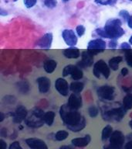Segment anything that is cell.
Wrapping results in <instances>:
<instances>
[{
	"label": "cell",
	"mask_w": 132,
	"mask_h": 149,
	"mask_svg": "<svg viewBox=\"0 0 132 149\" xmlns=\"http://www.w3.org/2000/svg\"><path fill=\"white\" fill-rule=\"evenodd\" d=\"M60 115L67 128L73 132H79L86 127L85 118L77 109H72L68 104L60 107Z\"/></svg>",
	"instance_id": "cell-1"
},
{
	"label": "cell",
	"mask_w": 132,
	"mask_h": 149,
	"mask_svg": "<svg viewBox=\"0 0 132 149\" xmlns=\"http://www.w3.org/2000/svg\"><path fill=\"white\" fill-rule=\"evenodd\" d=\"M122 22L119 19H111L107 21L104 30L105 38L116 40L124 34V30L121 27Z\"/></svg>",
	"instance_id": "cell-2"
},
{
	"label": "cell",
	"mask_w": 132,
	"mask_h": 149,
	"mask_svg": "<svg viewBox=\"0 0 132 149\" xmlns=\"http://www.w3.org/2000/svg\"><path fill=\"white\" fill-rule=\"evenodd\" d=\"M124 141V134L120 130H115L110 137V148L111 149H123Z\"/></svg>",
	"instance_id": "cell-3"
},
{
	"label": "cell",
	"mask_w": 132,
	"mask_h": 149,
	"mask_svg": "<svg viewBox=\"0 0 132 149\" xmlns=\"http://www.w3.org/2000/svg\"><path fill=\"white\" fill-rule=\"evenodd\" d=\"M94 74L95 77L97 78H100V74H102L105 77V79H107L110 76V67L107 65L105 61L103 60L98 61L94 65Z\"/></svg>",
	"instance_id": "cell-4"
},
{
	"label": "cell",
	"mask_w": 132,
	"mask_h": 149,
	"mask_svg": "<svg viewBox=\"0 0 132 149\" xmlns=\"http://www.w3.org/2000/svg\"><path fill=\"white\" fill-rule=\"evenodd\" d=\"M105 48H106V42L101 39L92 40L88 43V51H90L94 55L104 51Z\"/></svg>",
	"instance_id": "cell-5"
},
{
	"label": "cell",
	"mask_w": 132,
	"mask_h": 149,
	"mask_svg": "<svg viewBox=\"0 0 132 149\" xmlns=\"http://www.w3.org/2000/svg\"><path fill=\"white\" fill-rule=\"evenodd\" d=\"M97 95L103 100H113L115 95V89L113 86H103L97 88Z\"/></svg>",
	"instance_id": "cell-6"
},
{
	"label": "cell",
	"mask_w": 132,
	"mask_h": 149,
	"mask_svg": "<svg viewBox=\"0 0 132 149\" xmlns=\"http://www.w3.org/2000/svg\"><path fill=\"white\" fill-rule=\"evenodd\" d=\"M62 37L68 46H75L77 43V37L73 30L66 29L63 31Z\"/></svg>",
	"instance_id": "cell-7"
},
{
	"label": "cell",
	"mask_w": 132,
	"mask_h": 149,
	"mask_svg": "<svg viewBox=\"0 0 132 149\" xmlns=\"http://www.w3.org/2000/svg\"><path fill=\"white\" fill-rule=\"evenodd\" d=\"M126 110L127 109L124 107H119V108H114L111 110L107 112V116L108 118H111V120L120 121L122 120V118L126 114Z\"/></svg>",
	"instance_id": "cell-8"
},
{
	"label": "cell",
	"mask_w": 132,
	"mask_h": 149,
	"mask_svg": "<svg viewBox=\"0 0 132 149\" xmlns=\"http://www.w3.org/2000/svg\"><path fill=\"white\" fill-rule=\"evenodd\" d=\"M55 88L59 92L60 95L67 96L69 93V85L67 80L63 78H59L55 81Z\"/></svg>",
	"instance_id": "cell-9"
},
{
	"label": "cell",
	"mask_w": 132,
	"mask_h": 149,
	"mask_svg": "<svg viewBox=\"0 0 132 149\" xmlns=\"http://www.w3.org/2000/svg\"><path fill=\"white\" fill-rule=\"evenodd\" d=\"M25 143L31 149H49L46 142L36 137L27 138L25 140Z\"/></svg>",
	"instance_id": "cell-10"
},
{
	"label": "cell",
	"mask_w": 132,
	"mask_h": 149,
	"mask_svg": "<svg viewBox=\"0 0 132 149\" xmlns=\"http://www.w3.org/2000/svg\"><path fill=\"white\" fill-rule=\"evenodd\" d=\"M68 106L74 109H78L82 107V97L77 93H73L69 95L68 100Z\"/></svg>",
	"instance_id": "cell-11"
},
{
	"label": "cell",
	"mask_w": 132,
	"mask_h": 149,
	"mask_svg": "<svg viewBox=\"0 0 132 149\" xmlns=\"http://www.w3.org/2000/svg\"><path fill=\"white\" fill-rule=\"evenodd\" d=\"M27 116V109L23 106L17 107L13 115V121L16 123H20L23 121Z\"/></svg>",
	"instance_id": "cell-12"
},
{
	"label": "cell",
	"mask_w": 132,
	"mask_h": 149,
	"mask_svg": "<svg viewBox=\"0 0 132 149\" xmlns=\"http://www.w3.org/2000/svg\"><path fill=\"white\" fill-rule=\"evenodd\" d=\"M53 42V34L51 33H47L44 34L37 42V45L44 49H49L51 47Z\"/></svg>",
	"instance_id": "cell-13"
},
{
	"label": "cell",
	"mask_w": 132,
	"mask_h": 149,
	"mask_svg": "<svg viewBox=\"0 0 132 149\" xmlns=\"http://www.w3.org/2000/svg\"><path fill=\"white\" fill-rule=\"evenodd\" d=\"M94 54L90 51H83L82 53V60L80 61V65L83 67H90L94 64Z\"/></svg>",
	"instance_id": "cell-14"
},
{
	"label": "cell",
	"mask_w": 132,
	"mask_h": 149,
	"mask_svg": "<svg viewBox=\"0 0 132 149\" xmlns=\"http://www.w3.org/2000/svg\"><path fill=\"white\" fill-rule=\"evenodd\" d=\"M37 83H38L39 92L42 93H47L50 88V80L46 77H40V78H39L37 79Z\"/></svg>",
	"instance_id": "cell-15"
},
{
	"label": "cell",
	"mask_w": 132,
	"mask_h": 149,
	"mask_svg": "<svg viewBox=\"0 0 132 149\" xmlns=\"http://www.w3.org/2000/svg\"><path fill=\"white\" fill-rule=\"evenodd\" d=\"M91 141V137L90 135H85L82 137H76L72 139L71 142L73 145L75 147H79V148H83V147L87 146L90 144Z\"/></svg>",
	"instance_id": "cell-16"
},
{
	"label": "cell",
	"mask_w": 132,
	"mask_h": 149,
	"mask_svg": "<svg viewBox=\"0 0 132 149\" xmlns=\"http://www.w3.org/2000/svg\"><path fill=\"white\" fill-rule=\"evenodd\" d=\"M26 125L32 128H38L42 126L43 125V123H45L43 120V119L39 118V117H36V116H34L32 114V116H30L29 118H27L26 121Z\"/></svg>",
	"instance_id": "cell-17"
},
{
	"label": "cell",
	"mask_w": 132,
	"mask_h": 149,
	"mask_svg": "<svg viewBox=\"0 0 132 149\" xmlns=\"http://www.w3.org/2000/svg\"><path fill=\"white\" fill-rule=\"evenodd\" d=\"M80 51L79 49L76 47H69L63 51V55L67 58L69 59H75V58H78L80 57Z\"/></svg>",
	"instance_id": "cell-18"
},
{
	"label": "cell",
	"mask_w": 132,
	"mask_h": 149,
	"mask_svg": "<svg viewBox=\"0 0 132 149\" xmlns=\"http://www.w3.org/2000/svg\"><path fill=\"white\" fill-rule=\"evenodd\" d=\"M57 66V63L54 60H47L44 62L43 68L44 70L47 73H53L55 71L56 68Z\"/></svg>",
	"instance_id": "cell-19"
},
{
	"label": "cell",
	"mask_w": 132,
	"mask_h": 149,
	"mask_svg": "<svg viewBox=\"0 0 132 149\" xmlns=\"http://www.w3.org/2000/svg\"><path fill=\"white\" fill-rule=\"evenodd\" d=\"M123 60L122 57L118 56V57H113L109 60V67L113 71H117L118 69V66Z\"/></svg>",
	"instance_id": "cell-20"
},
{
	"label": "cell",
	"mask_w": 132,
	"mask_h": 149,
	"mask_svg": "<svg viewBox=\"0 0 132 149\" xmlns=\"http://www.w3.org/2000/svg\"><path fill=\"white\" fill-rule=\"evenodd\" d=\"M70 90L74 93H80L84 88V84L81 81H74L70 84Z\"/></svg>",
	"instance_id": "cell-21"
},
{
	"label": "cell",
	"mask_w": 132,
	"mask_h": 149,
	"mask_svg": "<svg viewBox=\"0 0 132 149\" xmlns=\"http://www.w3.org/2000/svg\"><path fill=\"white\" fill-rule=\"evenodd\" d=\"M112 134H113V127L111 125H107L102 130V140L103 141H106L107 139H108V138L111 137Z\"/></svg>",
	"instance_id": "cell-22"
},
{
	"label": "cell",
	"mask_w": 132,
	"mask_h": 149,
	"mask_svg": "<svg viewBox=\"0 0 132 149\" xmlns=\"http://www.w3.org/2000/svg\"><path fill=\"white\" fill-rule=\"evenodd\" d=\"M54 118H55V113L53 111H48L44 115L43 120L47 125L51 126L53 123Z\"/></svg>",
	"instance_id": "cell-23"
},
{
	"label": "cell",
	"mask_w": 132,
	"mask_h": 149,
	"mask_svg": "<svg viewBox=\"0 0 132 149\" xmlns=\"http://www.w3.org/2000/svg\"><path fill=\"white\" fill-rule=\"evenodd\" d=\"M123 107L127 110L132 109V94H127L123 99Z\"/></svg>",
	"instance_id": "cell-24"
},
{
	"label": "cell",
	"mask_w": 132,
	"mask_h": 149,
	"mask_svg": "<svg viewBox=\"0 0 132 149\" xmlns=\"http://www.w3.org/2000/svg\"><path fill=\"white\" fill-rule=\"evenodd\" d=\"M71 75V78L75 81H77V80H80L83 78V73L82 72V70L80 68L76 67L74 68V70L72 72V74H70Z\"/></svg>",
	"instance_id": "cell-25"
},
{
	"label": "cell",
	"mask_w": 132,
	"mask_h": 149,
	"mask_svg": "<svg viewBox=\"0 0 132 149\" xmlns=\"http://www.w3.org/2000/svg\"><path fill=\"white\" fill-rule=\"evenodd\" d=\"M68 136H69V133L67 132V130H59L56 133L55 138L56 141H62L67 139Z\"/></svg>",
	"instance_id": "cell-26"
},
{
	"label": "cell",
	"mask_w": 132,
	"mask_h": 149,
	"mask_svg": "<svg viewBox=\"0 0 132 149\" xmlns=\"http://www.w3.org/2000/svg\"><path fill=\"white\" fill-rule=\"evenodd\" d=\"M75 68H76L75 65H67V66L63 68V75L64 77H66L69 75V74H71L72 72H73V71H74Z\"/></svg>",
	"instance_id": "cell-27"
},
{
	"label": "cell",
	"mask_w": 132,
	"mask_h": 149,
	"mask_svg": "<svg viewBox=\"0 0 132 149\" xmlns=\"http://www.w3.org/2000/svg\"><path fill=\"white\" fill-rule=\"evenodd\" d=\"M117 2L118 0H95L96 3L103 6H113Z\"/></svg>",
	"instance_id": "cell-28"
},
{
	"label": "cell",
	"mask_w": 132,
	"mask_h": 149,
	"mask_svg": "<svg viewBox=\"0 0 132 149\" xmlns=\"http://www.w3.org/2000/svg\"><path fill=\"white\" fill-rule=\"evenodd\" d=\"M88 113H89V115H90V117L94 118V117H96L98 115V109L94 106H91L88 109Z\"/></svg>",
	"instance_id": "cell-29"
},
{
	"label": "cell",
	"mask_w": 132,
	"mask_h": 149,
	"mask_svg": "<svg viewBox=\"0 0 132 149\" xmlns=\"http://www.w3.org/2000/svg\"><path fill=\"white\" fill-rule=\"evenodd\" d=\"M45 113H45L43 109H39V108H36V109L33 110V112H32V114H33L34 116L41 119H43Z\"/></svg>",
	"instance_id": "cell-30"
},
{
	"label": "cell",
	"mask_w": 132,
	"mask_h": 149,
	"mask_svg": "<svg viewBox=\"0 0 132 149\" xmlns=\"http://www.w3.org/2000/svg\"><path fill=\"white\" fill-rule=\"evenodd\" d=\"M125 59H126L127 65L132 68V50L127 51L125 53Z\"/></svg>",
	"instance_id": "cell-31"
},
{
	"label": "cell",
	"mask_w": 132,
	"mask_h": 149,
	"mask_svg": "<svg viewBox=\"0 0 132 149\" xmlns=\"http://www.w3.org/2000/svg\"><path fill=\"white\" fill-rule=\"evenodd\" d=\"M44 4L46 7L50 8V9H53L57 5V1L56 0H45L44 1Z\"/></svg>",
	"instance_id": "cell-32"
},
{
	"label": "cell",
	"mask_w": 132,
	"mask_h": 149,
	"mask_svg": "<svg viewBox=\"0 0 132 149\" xmlns=\"http://www.w3.org/2000/svg\"><path fill=\"white\" fill-rule=\"evenodd\" d=\"M85 31L86 29L83 25H79L76 26V33H77V35H78V37H82V36L85 33Z\"/></svg>",
	"instance_id": "cell-33"
},
{
	"label": "cell",
	"mask_w": 132,
	"mask_h": 149,
	"mask_svg": "<svg viewBox=\"0 0 132 149\" xmlns=\"http://www.w3.org/2000/svg\"><path fill=\"white\" fill-rule=\"evenodd\" d=\"M23 2H24L25 6L28 9H30V8H32L36 4L37 0H23Z\"/></svg>",
	"instance_id": "cell-34"
},
{
	"label": "cell",
	"mask_w": 132,
	"mask_h": 149,
	"mask_svg": "<svg viewBox=\"0 0 132 149\" xmlns=\"http://www.w3.org/2000/svg\"><path fill=\"white\" fill-rule=\"evenodd\" d=\"M119 15H120V16H121L123 19H124L126 21H128V19H129V18H130V16H131L127 10H121V11L120 12Z\"/></svg>",
	"instance_id": "cell-35"
},
{
	"label": "cell",
	"mask_w": 132,
	"mask_h": 149,
	"mask_svg": "<svg viewBox=\"0 0 132 149\" xmlns=\"http://www.w3.org/2000/svg\"><path fill=\"white\" fill-rule=\"evenodd\" d=\"M9 149H23V148L21 147L19 142L14 141L12 142L10 145H9Z\"/></svg>",
	"instance_id": "cell-36"
},
{
	"label": "cell",
	"mask_w": 132,
	"mask_h": 149,
	"mask_svg": "<svg viewBox=\"0 0 132 149\" xmlns=\"http://www.w3.org/2000/svg\"><path fill=\"white\" fill-rule=\"evenodd\" d=\"M120 48L122 50H124V51H130V50H131V44L127 43V42H124L120 45Z\"/></svg>",
	"instance_id": "cell-37"
},
{
	"label": "cell",
	"mask_w": 132,
	"mask_h": 149,
	"mask_svg": "<svg viewBox=\"0 0 132 149\" xmlns=\"http://www.w3.org/2000/svg\"><path fill=\"white\" fill-rule=\"evenodd\" d=\"M117 45H118V44H117V41H116L115 40H111V41L109 42V48H116Z\"/></svg>",
	"instance_id": "cell-38"
},
{
	"label": "cell",
	"mask_w": 132,
	"mask_h": 149,
	"mask_svg": "<svg viewBox=\"0 0 132 149\" xmlns=\"http://www.w3.org/2000/svg\"><path fill=\"white\" fill-rule=\"evenodd\" d=\"M0 146H1V149L7 148V144L2 139L0 140Z\"/></svg>",
	"instance_id": "cell-39"
},
{
	"label": "cell",
	"mask_w": 132,
	"mask_h": 149,
	"mask_svg": "<svg viewBox=\"0 0 132 149\" xmlns=\"http://www.w3.org/2000/svg\"><path fill=\"white\" fill-rule=\"evenodd\" d=\"M124 149H132V141H129L125 144Z\"/></svg>",
	"instance_id": "cell-40"
},
{
	"label": "cell",
	"mask_w": 132,
	"mask_h": 149,
	"mask_svg": "<svg viewBox=\"0 0 132 149\" xmlns=\"http://www.w3.org/2000/svg\"><path fill=\"white\" fill-rule=\"evenodd\" d=\"M127 74H128V69H127V68H123L122 69H121V74H122L123 76H126Z\"/></svg>",
	"instance_id": "cell-41"
},
{
	"label": "cell",
	"mask_w": 132,
	"mask_h": 149,
	"mask_svg": "<svg viewBox=\"0 0 132 149\" xmlns=\"http://www.w3.org/2000/svg\"><path fill=\"white\" fill-rule=\"evenodd\" d=\"M127 24H128V26L132 29V16H130L129 19L127 21Z\"/></svg>",
	"instance_id": "cell-42"
},
{
	"label": "cell",
	"mask_w": 132,
	"mask_h": 149,
	"mask_svg": "<svg viewBox=\"0 0 132 149\" xmlns=\"http://www.w3.org/2000/svg\"><path fill=\"white\" fill-rule=\"evenodd\" d=\"M60 149H74L72 147L69 146V145H63L60 148Z\"/></svg>",
	"instance_id": "cell-43"
},
{
	"label": "cell",
	"mask_w": 132,
	"mask_h": 149,
	"mask_svg": "<svg viewBox=\"0 0 132 149\" xmlns=\"http://www.w3.org/2000/svg\"><path fill=\"white\" fill-rule=\"evenodd\" d=\"M128 138L130 139V141H132V134H131L128 135Z\"/></svg>",
	"instance_id": "cell-44"
},
{
	"label": "cell",
	"mask_w": 132,
	"mask_h": 149,
	"mask_svg": "<svg viewBox=\"0 0 132 149\" xmlns=\"http://www.w3.org/2000/svg\"><path fill=\"white\" fill-rule=\"evenodd\" d=\"M129 44H131L132 45V36L131 37H130V40H129Z\"/></svg>",
	"instance_id": "cell-45"
},
{
	"label": "cell",
	"mask_w": 132,
	"mask_h": 149,
	"mask_svg": "<svg viewBox=\"0 0 132 149\" xmlns=\"http://www.w3.org/2000/svg\"><path fill=\"white\" fill-rule=\"evenodd\" d=\"M129 126H130V127H131V129H132V120L129 122Z\"/></svg>",
	"instance_id": "cell-46"
},
{
	"label": "cell",
	"mask_w": 132,
	"mask_h": 149,
	"mask_svg": "<svg viewBox=\"0 0 132 149\" xmlns=\"http://www.w3.org/2000/svg\"><path fill=\"white\" fill-rule=\"evenodd\" d=\"M1 115H2V118H1V120H0V121H2L3 120V119H4V116H3V113H1Z\"/></svg>",
	"instance_id": "cell-47"
},
{
	"label": "cell",
	"mask_w": 132,
	"mask_h": 149,
	"mask_svg": "<svg viewBox=\"0 0 132 149\" xmlns=\"http://www.w3.org/2000/svg\"><path fill=\"white\" fill-rule=\"evenodd\" d=\"M63 2H68V1H69V0H63Z\"/></svg>",
	"instance_id": "cell-48"
},
{
	"label": "cell",
	"mask_w": 132,
	"mask_h": 149,
	"mask_svg": "<svg viewBox=\"0 0 132 149\" xmlns=\"http://www.w3.org/2000/svg\"><path fill=\"white\" fill-rule=\"evenodd\" d=\"M104 149H111V148H104Z\"/></svg>",
	"instance_id": "cell-49"
},
{
	"label": "cell",
	"mask_w": 132,
	"mask_h": 149,
	"mask_svg": "<svg viewBox=\"0 0 132 149\" xmlns=\"http://www.w3.org/2000/svg\"><path fill=\"white\" fill-rule=\"evenodd\" d=\"M129 1H132V0H129Z\"/></svg>",
	"instance_id": "cell-50"
}]
</instances>
